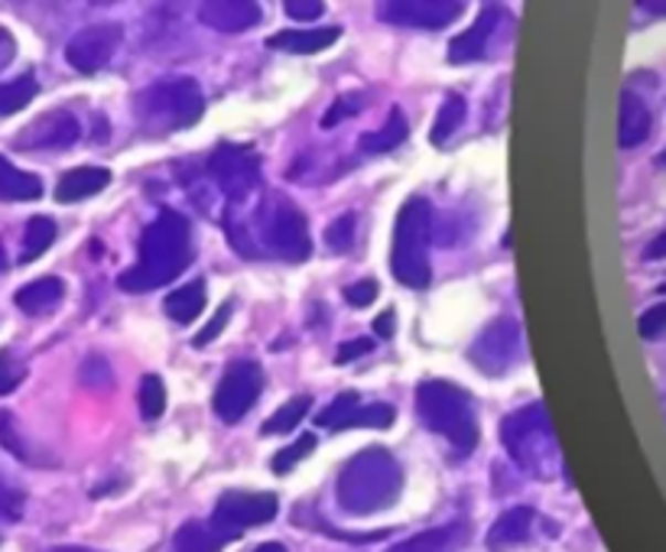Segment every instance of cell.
<instances>
[{
	"instance_id": "1",
	"label": "cell",
	"mask_w": 666,
	"mask_h": 552,
	"mask_svg": "<svg viewBox=\"0 0 666 552\" xmlns=\"http://www.w3.org/2000/svg\"><path fill=\"white\" fill-rule=\"evenodd\" d=\"M228 241L244 257L267 254L286 264H303L313 254L306 215L286 195H267L251 219L228 212Z\"/></svg>"
},
{
	"instance_id": "2",
	"label": "cell",
	"mask_w": 666,
	"mask_h": 552,
	"mask_svg": "<svg viewBox=\"0 0 666 552\" xmlns=\"http://www.w3.org/2000/svg\"><path fill=\"white\" fill-rule=\"evenodd\" d=\"M192 261V234H189V221L179 212L163 209L154 224L144 231L140 237V257L137 264L120 274L117 286L127 293H150L172 283L182 274Z\"/></svg>"
},
{
	"instance_id": "3",
	"label": "cell",
	"mask_w": 666,
	"mask_h": 552,
	"mask_svg": "<svg viewBox=\"0 0 666 552\" xmlns=\"http://www.w3.org/2000/svg\"><path fill=\"white\" fill-rule=\"evenodd\" d=\"M403 491V468L388 448L371 445L345 461L338 471V507L351 517H371L397 503Z\"/></svg>"
},
{
	"instance_id": "4",
	"label": "cell",
	"mask_w": 666,
	"mask_h": 552,
	"mask_svg": "<svg viewBox=\"0 0 666 552\" xmlns=\"http://www.w3.org/2000/svg\"><path fill=\"white\" fill-rule=\"evenodd\" d=\"M500 442L510 452V458L540 481L553 478L556 468H562L559 442L543 403H527L517 413H510L500 426Z\"/></svg>"
},
{
	"instance_id": "5",
	"label": "cell",
	"mask_w": 666,
	"mask_h": 552,
	"mask_svg": "<svg viewBox=\"0 0 666 552\" xmlns=\"http://www.w3.org/2000/svg\"><path fill=\"white\" fill-rule=\"evenodd\" d=\"M416 413L430 433H440L452 442L458 455H472L478 445V420L472 410V396L448 381H423L416 386Z\"/></svg>"
},
{
	"instance_id": "6",
	"label": "cell",
	"mask_w": 666,
	"mask_h": 552,
	"mask_svg": "<svg viewBox=\"0 0 666 552\" xmlns=\"http://www.w3.org/2000/svg\"><path fill=\"white\" fill-rule=\"evenodd\" d=\"M433 205L423 195H413L403 202L397 227H393V251H390V270L410 286L423 289L430 286V237H433Z\"/></svg>"
},
{
	"instance_id": "7",
	"label": "cell",
	"mask_w": 666,
	"mask_h": 552,
	"mask_svg": "<svg viewBox=\"0 0 666 552\" xmlns=\"http://www.w3.org/2000/svg\"><path fill=\"white\" fill-rule=\"evenodd\" d=\"M137 114H140V124L154 134L186 130L199 124V117L205 114V98L192 78H163L140 92Z\"/></svg>"
},
{
	"instance_id": "8",
	"label": "cell",
	"mask_w": 666,
	"mask_h": 552,
	"mask_svg": "<svg viewBox=\"0 0 666 552\" xmlns=\"http://www.w3.org/2000/svg\"><path fill=\"white\" fill-rule=\"evenodd\" d=\"M205 169L231 202H244L261 182V157L244 144H219Z\"/></svg>"
},
{
	"instance_id": "9",
	"label": "cell",
	"mask_w": 666,
	"mask_h": 552,
	"mask_svg": "<svg viewBox=\"0 0 666 552\" xmlns=\"http://www.w3.org/2000/svg\"><path fill=\"white\" fill-rule=\"evenodd\" d=\"M520 358V326L514 319H498L488 329H482V335L472 341L468 348V361L485 371L488 378H500L507 374Z\"/></svg>"
},
{
	"instance_id": "10",
	"label": "cell",
	"mask_w": 666,
	"mask_h": 552,
	"mask_svg": "<svg viewBox=\"0 0 666 552\" xmlns=\"http://www.w3.org/2000/svg\"><path fill=\"white\" fill-rule=\"evenodd\" d=\"M277 495L267 491H228L215 503V527H222L231 540H237L247 527L271 523L277 517Z\"/></svg>"
},
{
	"instance_id": "11",
	"label": "cell",
	"mask_w": 666,
	"mask_h": 552,
	"mask_svg": "<svg viewBox=\"0 0 666 552\" xmlns=\"http://www.w3.org/2000/svg\"><path fill=\"white\" fill-rule=\"evenodd\" d=\"M264 390V374L254 361H234L215 390V413L224 423H241Z\"/></svg>"
},
{
	"instance_id": "12",
	"label": "cell",
	"mask_w": 666,
	"mask_h": 552,
	"mask_svg": "<svg viewBox=\"0 0 666 552\" xmlns=\"http://www.w3.org/2000/svg\"><path fill=\"white\" fill-rule=\"evenodd\" d=\"M465 3L458 0H390L378 7V17L390 26L410 30H443L462 17Z\"/></svg>"
},
{
	"instance_id": "13",
	"label": "cell",
	"mask_w": 666,
	"mask_h": 552,
	"mask_svg": "<svg viewBox=\"0 0 666 552\" xmlns=\"http://www.w3.org/2000/svg\"><path fill=\"white\" fill-rule=\"evenodd\" d=\"M120 33L124 30L117 23H95L78 30L65 46V62L82 75H95L112 62L114 50L120 46Z\"/></svg>"
},
{
	"instance_id": "14",
	"label": "cell",
	"mask_w": 666,
	"mask_h": 552,
	"mask_svg": "<svg viewBox=\"0 0 666 552\" xmlns=\"http://www.w3.org/2000/svg\"><path fill=\"white\" fill-rule=\"evenodd\" d=\"M78 134L82 127L72 114L50 110L17 134V150H68L78 140Z\"/></svg>"
},
{
	"instance_id": "15",
	"label": "cell",
	"mask_w": 666,
	"mask_h": 552,
	"mask_svg": "<svg viewBox=\"0 0 666 552\" xmlns=\"http://www.w3.org/2000/svg\"><path fill=\"white\" fill-rule=\"evenodd\" d=\"M261 3L254 0H209L199 7V20L219 33H244L261 23Z\"/></svg>"
},
{
	"instance_id": "16",
	"label": "cell",
	"mask_w": 666,
	"mask_h": 552,
	"mask_svg": "<svg viewBox=\"0 0 666 552\" xmlns=\"http://www.w3.org/2000/svg\"><path fill=\"white\" fill-rule=\"evenodd\" d=\"M500 17H504L500 7H491V3L482 7V13L472 23V30H465L462 36H455L448 43V62L462 65V62H475V59H482V55L488 53V43H491V33L498 30Z\"/></svg>"
},
{
	"instance_id": "17",
	"label": "cell",
	"mask_w": 666,
	"mask_h": 552,
	"mask_svg": "<svg viewBox=\"0 0 666 552\" xmlns=\"http://www.w3.org/2000/svg\"><path fill=\"white\" fill-rule=\"evenodd\" d=\"M533 537V510L530 507H510L504 510L491 533H488V550L491 552H507L524 546L527 540Z\"/></svg>"
},
{
	"instance_id": "18",
	"label": "cell",
	"mask_w": 666,
	"mask_h": 552,
	"mask_svg": "<svg viewBox=\"0 0 666 552\" xmlns=\"http://www.w3.org/2000/svg\"><path fill=\"white\" fill-rule=\"evenodd\" d=\"M654 120L651 108L634 95V92H621V105H617V144L624 150H634L647 140Z\"/></svg>"
},
{
	"instance_id": "19",
	"label": "cell",
	"mask_w": 666,
	"mask_h": 552,
	"mask_svg": "<svg viewBox=\"0 0 666 552\" xmlns=\"http://www.w3.org/2000/svg\"><path fill=\"white\" fill-rule=\"evenodd\" d=\"M108 182H112V172L105 166H78L59 179L56 202H62V205L85 202V199L98 195L102 189H108Z\"/></svg>"
},
{
	"instance_id": "20",
	"label": "cell",
	"mask_w": 666,
	"mask_h": 552,
	"mask_svg": "<svg viewBox=\"0 0 666 552\" xmlns=\"http://www.w3.org/2000/svg\"><path fill=\"white\" fill-rule=\"evenodd\" d=\"M62 296H65V283L59 276H40V279L20 286L17 296H13V302L27 316H46V312L59 309Z\"/></svg>"
},
{
	"instance_id": "21",
	"label": "cell",
	"mask_w": 666,
	"mask_h": 552,
	"mask_svg": "<svg viewBox=\"0 0 666 552\" xmlns=\"http://www.w3.org/2000/svg\"><path fill=\"white\" fill-rule=\"evenodd\" d=\"M338 36H341L338 26H319V30H283V33H274V36L267 40V46L293 55H313L335 46Z\"/></svg>"
},
{
	"instance_id": "22",
	"label": "cell",
	"mask_w": 666,
	"mask_h": 552,
	"mask_svg": "<svg viewBox=\"0 0 666 552\" xmlns=\"http://www.w3.org/2000/svg\"><path fill=\"white\" fill-rule=\"evenodd\" d=\"M224 543H231V537L222 527H215V520H189L176 530L172 537V552H219Z\"/></svg>"
},
{
	"instance_id": "23",
	"label": "cell",
	"mask_w": 666,
	"mask_h": 552,
	"mask_svg": "<svg viewBox=\"0 0 666 552\" xmlns=\"http://www.w3.org/2000/svg\"><path fill=\"white\" fill-rule=\"evenodd\" d=\"M163 309H167L169 319L179 322V326L195 322L199 312L205 309V279H192V283L172 289L167 296V302H163Z\"/></svg>"
},
{
	"instance_id": "24",
	"label": "cell",
	"mask_w": 666,
	"mask_h": 552,
	"mask_svg": "<svg viewBox=\"0 0 666 552\" xmlns=\"http://www.w3.org/2000/svg\"><path fill=\"white\" fill-rule=\"evenodd\" d=\"M43 195V182L33 172H20L10 160L0 157V199L7 202H36Z\"/></svg>"
},
{
	"instance_id": "25",
	"label": "cell",
	"mask_w": 666,
	"mask_h": 552,
	"mask_svg": "<svg viewBox=\"0 0 666 552\" xmlns=\"http://www.w3.org/2000/svg\"><path fill=\"white\" fill-rule=\"evenodd\" d=\"M410 134V124L403 117V110H390L388 124L374 134H364L361 137V150L364 153H388V150H397Z\"/></svg>"
},
{
	"instance_id": "26",
	"label": "cell",
	"mask_w": 666,
	"mask_h": 552,
	"mask_svg": "<svg viewBox=\"0 0 666 552\" xmlns=\"http://www.w3.org/2000/svg\"><path fill=\"white\" fill-rule=\"evenodd\" d=\"M56 241V221L46 215L27 221V234H23V254L20 264H33L36 257H43L50 251V244Z\"/></svg>"
},
{
	"instance_id": "27",
	"label": "cell",
	"mask_w": 666,
	"mask_h": 552,
	"mask_svg": "<svg viewBox=\"0 0 666 552\" xmlns=\"http://www.w3.org/2000/svg\"><path fill=\"white\" fill-rule=\"evenodd\" d=\"M309 406H313V396H293V400H286L283 406H279L277 413L264 423V436H279V433H293L303 420H306V413H309Z\"/></svg>"
},
{
	"instance_id": "28",
	"label": "cell",
	"mask_w": 666,
	"mask_h": 552,
	"mask_svg": "<svg viewBox=\"0 0 666 552\" xmlns=\"http://www.w3.org/2000/svg\"><path fill=\"white\" fill-rule=\"evenodd\" d=\"M36 92H40V85H36L33 75H20V78H13V82H3V85H0V117L27 108V105L36 98Z\"/></svg>"
},
{
	"instance_id": "29",
	"label": "cell",
	"mask_w": 666,
	"mask_h": 552,
	"mask_svg": "<svg viewBox=\"0 0 666 552\" xmlns=\"http://www.w3.org/2000/svg\"><path fill=\"white\" fill-rule=\"evenodd\" d=\"M361 406H364V403H361L358 393H341V396H335L332 403L316 416V426H326V429H348L351 420H355V413H358Z\"/></svg>"
},
{
	"instance_id": "30",
	"label": "cell",
	"mask_w": 666,
	"mask_h": 552,
	"mask_svg": "<svg viewBox=\"0 0 666 552\" xmlns=\"http://www.w3.org/2000/svg\"><path fill=\"white\" fill-rule=\"evenodd\" d=\"M462 120H465V98H462V95H445L443 108H440V117H436V124H433L430 140H433L436 147L445 144V140L462 127Z\"/></svg>"
},
{
	"instance_id": "31",
	"label": "cell",
	"mask_w": 666,
	"mask_h": 552,
	"mask_svg": "<svg viewBox=\"0 0 666 552\" xmlns=\"http://www.w3.org/2000/svg\"><path fill=\"white\" fill-rule=\"evenodd\" d=\"M137 400H140V416L147 423H154V420L163 416V410H167V386L160 381V374H147L140 381V396Z\"/></svg>"
},
{
	"instance_id": "32",
	"label": "cell",
	"mask_w": 666,
	"mask_h": 552,
	"mask_svg": "<svg viewBox=\"0 0 666 552\" xmlns=\"http://www.w3.org/2000/svg\"><path fill=\"white\" fill-rule=\"evenodd\" d=\"M458 537V527H440V530H426L406 543H400V552H445L452 546V540Z\"/></svg>"
},
{
	"instance_id": "33",
	"label": "cell",
	"mask_w": 666,
	"mask_h": 552,
	"mask_svg": "<svg viewBox=\"0 0 666 552\" xmlns=\"http://www.w3.org/2000/svg\"><path fill=\"white\" fill-rule=\"evenodd\" d=\"M393 406L390 403H364L358 413H355V420H351V426L348 429H388L390 423H393Z\"/></svg>"
},
{
	"instance_id": "34",
	"label": "cell",
	"mask_w": 666,
	"mask_h": 552,
	"mask_svg": "<svg viewBox=\"0 0 666 552\" xmlns=\"http://www.w3.org/2000/svg\"><path fill=\"white\" fill-rule=\"evenodd\" d=\"M313 448H316V436H299L293 445H286V448L279 452L277 458L271 461V468H274L277 475H286V471H293L303 458H309Z\"/></svg>"
},
{
	"instance_id": "35",
	"label": "cell",
	"mask_w": 666,
	"mask_h": 552,
	"mask_svg": "<svg viewBox=\"0 0 666 552\" xmlns=\"http://www.w3.org/2000/svg\"><path fill=\"white\" fill-rule=\"evenodd\" d=\"M23 378H27V364L10 348H0V396L13 393L23 384Z\"/></svg>"
},
{
	"instance_id": "36",
	"label": "cell",
	"mask_w": 666,
	"mask_h": 552,
	"mask_svg": "<svg viewBox=\"0 0 666 552\" xmlns=\"http://www.w3.org/2000/svg\"><path fill=\"white\" fill-rule=\"evenodd\" d=\"M355 227H358L355 215H341V219H335L332 224L326 227V244L332 247L335 254L351 251V244H355Z\"/></svg>"
},
{
	"instance_id": "37",
	"label": "cell",
	"mask_w": 666,
	"mask_h": 552,
	"mask_svg": "<svg viewBox=\"0 0 666 552\" xmlns=\"http://www.w3.org/2000/svg\"><path fill=\"white\" fill-rule=\"evenodd\" d=\"M0 445H3L7 452H13L20 461H33V455H30L27 442L20 439V433H17V420H13L7 410H0Z\"/></svg>"
},
{
	"instance_id": "38",
	"label": "cell",
	"mask_w": 666,
	"mask_h": 552,
	"mask_svg": "<svg viewBox=\"0 0 666 552\" xmlns=\"http://www.w3.org/2000/svg\"><path fill=\"white\" fill-rule=\"evenodd\" d=\"M0 517L3 520H20L23 517V491H17L3 475H0Z\"/></svg>"
},
{
	"instance_id": "39",
	"label": "cell",
	"mask_w": 666,
	"mask_h": 552,
	"mask_svg": "<svg viewBox=\"0 0 666 552\" xmlns=\"http://www.w3.org/2000/svg\"><path fill=\"white\" fill-rule=\"evenodd\" d=\"M358 108H361V98H355V95L338 98V102L329 105V110L323 114V127H326V130H332L335 124H341V120H348L351 114H358Z\"/></svg>"
},
{
	"instance_id": "40",
	"label": "cell",
	"mask_w": 666,
	"mask_h": 552,
	"mask_svg": "<svg viewBox=\"0 0 666 552\" xmlns=\"http://www.w3.org/2000/svg\"><path fill=\"white\" fill-rule=\"evenodd\" d=\"M82 384L112 386V368H108V361H102L98 354H92V358L82 364Z\"/></svg>"
},
{
	"instance_id": "41",
	"label": "cell",
	"mask_w": 666,
	"mask_h": 552,
	"mask_svg": "<svg viewBox=\"0 0 666 552\" xmlns=\"http://www.w3.org/2000/svg\"><path fill=\"white\" fill-rule=\"evenodd\" d=\"M231 309H234L231 302L219 306V312L212 316V322H209L205 329H202L199 335H195V338H192V344H195V348H205L209 341H215V338H219V335L224 331V326H228V319H231Z\"/></svg>"
},
{
	"instance_id": "42",
	"label": "cell",
	"mask_w": 666,
	"mask_h": 552,
	"mask_svg": "<svg viewBox=\"0 0 666 552\" xmlns=\"http://www.w3.org/2000/svg\"><path fill=\"white\" fill-rule=\"evenodd\" d=\"M641 338H660L666 331V302H657L654 309H647L637 322Z\"/></svg>"
},
{
	"instance_id": "43",
	"label": "cell",
	"mask_w": 666,
	"mask_h": 552,
	"mask_svg": "<svg viewBox=\"0 0 666 552\" xmlns=\"http://www.w3.org/2000/svg\"><path fill=\"white\" fill-rule=\"evenodd\" d=\"M345 299H348V306H355V309H368V306L378 299V283H374V279L351 283V286L345 289Z\"/></svg>"
},
{
	"instance_id": "44",
	"label": "cell",
	"mask_w": 666,
	"mask_h": 552,
	"mask_svg": "<svg viewBox=\"0 0 666 552\" xmlns=\"http://www.w3.org/2000/svg\"><path fill=\"white\" fill-rule=\"evenodd\" d=\"M283 10H286L293 20L309 23V20H319V17L326 13V3H323V0H286Z\"/></svg>"
},
{
	"instance_id": "45",
	"label": "cell",
	"mask_w": 666,
	"mask_h": 552,
	"mask_svg": "<svg viewBox=\"0 0 666 552\" xmlns=\"http://www.w3.org/2000/svg\"><path fill=\"white\" fill-rule=\"evenodd\" d=\"M371 348H374V344H371L368 338H355V341H345V344H341V351L335 354V361H338V364H348V361H355V358L368 354Z\"/></svg>"
},
{
	"instance_id": "46",
	"label": "cell",
	"mask_w": 666,
	"mask_h": 552,
	"mask_svg": "<svg viewBox=\"0 0 666 552\" xmlns=\"http://www.w3.org/2000/svg\"><path fill=\"white\" fill-rule=\"evenodd\" d=\"M17 55V40L7 26H0V68H7Z\"/></svg>"
},
{
	"instance_id": "47",
	"label": "cell",
	"mask_w": 666,
	"mask_h": 552,
	"mask_svg": "<svg viewBox=\"0 0 666 552\" xmlns=\"http://www.w3.org/2000/svg\"><path fill=\"white\" fill-rule=\"evenodd\" d=\"M664 257H666V234H660V237H654V241L647 244L644 261H664Z\"/></svg>"
},
{
	"instance_id": "48",
	"label": "cell",
	"mask_w": 666,
	"mask_h": 552,
	"mask_svg": "<svg viewBox=\"0 0 666 552\" xmlns=\"http://www.w3.org/2000/svg\"><path fill=\"white\" fill-rule=\"evenodd\" d=\"M374 331H378L381 338H390V335H393V312H390V309L374 319Z\"/></svg>"
},
{
	"instance_id": "49",
	"label": "cell",
	"mask_w": 666,
	"mask_h": 552,
	"mask_svg": "<svg viewBox=\"0 0 666 552\" xmlns=\"http://www.w3.org/2000/svg\"><path fill=\"white\" fill-rule=\"evenodd\" d=\"M641 10H651V13H666V3H641Z\"/></svg>"
},
{
	"instance_id": "50",
	"label": "cell",
	"mask_w": 666,
	"mask_h": 552,
	"mask_svg": "<svg viewBox=\"0 0 666 552\" xmlns=\"http://www.w3.org/2000/svg\"><path fill=\"white\" fill-rule=\"evenodd\" d=\"M254 552H286V546H279V543H264V546H257Z\"/></svg>"
},
{
	"instance_id": "51",
	"label": "cell",
	"mask_w": 666,
	"mask_h": 552,
	"mask_svg": "<svg viewBox=\"0 0 666 552\" xmlns=\"http://www.w3.org/2000/svg\"><path fill=\"white\" fill-rule=\"evenodd\" d=\"M56 552H85V550H56Z\"/></svg>"
},
{
	"instance_id": "52",
	"label": "cell",
	"mask_w": 666,
	"mask_h": 552,
	"mask_svg": "<svg viewBox=\"0 0 666 552\" xmlns=\"http://www.w3.org/2000/svg\"><path fill=\"white\" fill-rule=\"evenodd\" d=\"M660 163H664V166H666V153H664V157H660Z\"/></svg>"
},
{
	"instance_id": "53",
	"label": "cell",
	"mask_w": 666,
	"mask_h": 552,
	"mask_svg": "<svg viewBox=\"0 0 666 552\" xmlns=\"http://www.w3.org/2000/svg\"><path fill=\"white\" fill-rule=\"evenodd\" d=\"M660 293H666V283H664V286H660Z\"/></svg>"
},
{
	"instance_id": "54",
	"label": "cell",
	"mask_w": 666,
	"mask_h": 552,
	"mask_svg": "<svg viewBox=\"0 0 666 552\" xmlns=\"http://www.w3.org/2000/svg\"><path fill=\"white\" fill-rule=\"evenodd\" d=\"M390 552H400V550H397V546H393V550H390Z\"/></svg>"
}]
</instances>
